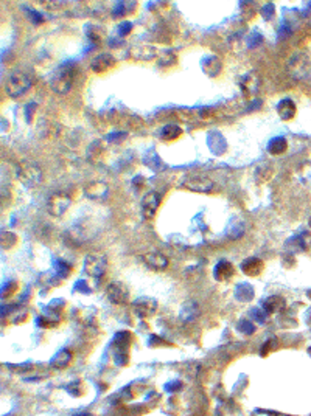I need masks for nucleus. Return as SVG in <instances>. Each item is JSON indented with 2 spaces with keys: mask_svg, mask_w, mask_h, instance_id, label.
Wrapping results in <instances>:
<instances>
[{
  "mask_svg": "<svg viewBox=\"0 0 311 416\" xmlns=\"http://www.w3.org/2000/svg\"><path fill=\"white\" fill-rule=\"evenodd\" d=\"M252 416H280L279 413L273 411V410H265V408H255L252 411Z\"/></svg>",
  "mask_w": 311,
  "mask_h": 416,
  "instance_id": "obj_34",
  "label": "nucleus"
},
{
  "mask_svg": "<svg viewBox=\"0 0 311 416\" xmlns=\"http://www.w3.org/2000/svg\"><path fill=\"white\" fill-rule=\"evenodd\" d=\"M75 416H92L90 413H87V411H81V413H76Z\"/></svg>",
  "mask_w": 311,
  "mask_h": 416,
  "instance_id": "obj_40",
  "label": "nucleus"
},
{
  "mask_svg": "<svg viewBox=\"0 0 311 416\" xmlns=\"http://www.w3.org/2000/svg\"><path fill=\"white\" fill-rule=\"evenodd\" d=\"M235 297H237L238 301L247 303V301H250L254 298V287L249 283H241L235 289Z\"/></svg>",
  "mask_w": 311,
  "mask_h": 416,
  "instance_id": "obj_27",
  "label": "nucleus"
},
{
  "mask_svg": "<svg viewBox=\"0 0 311 416\" xmlns=\"http://www.w3.org/2000/svg\"><path fill=\"white\" fill-rule=\"evenodd\" d=\"M286 248H289L293 253H297V252H303L306 248V244H305V239L303 236H294L293 239H289L286 242Z\"/></svg>",
  "mask_w": 311,
  "mask_h": 416,
  "instance_id": "obj_28",
  "label": "nucleus"
},
{
  "mask_svg": "<svg viewBox=\"0 0 311 416\" xmlns=\"http://www.w3.org/2000/svg\"><path fill=\"white\" fill-rule=\"evenodd\" d=\"M17 177L27 188H34L42 180V171L34 162L24 160L17 165Z\"/></svg>",
  "mask_w": 311,
  "mask_h": 416,
  "instance_id": "obj_3",
  "label": "nucleus"
},
{
  "mask_svg": "<svg viewBox=\"0 0 311 416\" xmlns=\"http://www.w3.org/2000/svg\"><path fill=\"white\" fill-rule=\"evenodd\" d=\"M181 382H171V384H167V390L168 391H176L178 388H181Z\"/></svg>",
  "mask_w": 311,
  "mask_h": 416,
  "instance_id": "obj_39",
  "label": "nucleus"
},
{
  "mask_svg": "<svg viewBox=\"0 0 311 416\" xmlns=\"http://www.w3.org/2000/svg\"><path fill=\"white\" fill-rule=\"evenodd\" d=\"M106 297L112 304L123 306L129 301V289L120 281H114L106 287Z\"/></svg>",
  "mask_w": 311,
  "mask_h": 416,
  "instance_id": "obj_10",
  "label": "nucleus"
},
{
  "mask_svg": "<svg viewBox=\"0 0 311 416\" xmlns=\"http://www.w3.org/2000/svg\"><path fill=\"white\" fill-rule=\"evenodd\" d=\"M309 227H311V218H309Z\"/></svg>",
  "mask_w": 311,
  "mask_h": 416,
  "instance_id": "obj_43",
  "label": "nucleus"
},
{
  "mask_svg": "<svg viewBox=\"0 0 311 416\" xmlns=\"http://www.w3.org/2000/svg\"><path fill=\"white\" fill-rule=\"evenodd\" d=\"M129 55L134 58V59H139V61H151L156 58V48L151 47V45H145V44H140V45H135L129 50Z\"/></svg>",
  "mask_w": 311,
  "mask_h": 416,
  "instance_id": "obj_18",
  "label": "nucleus"
},
{
  "mask_svg": "<svg viewBox=\"0 0 311 416\" xmlns=\"http://www.w3.org/2000/svg\"><path fill=\"white\" fill-rule=\"evenodd\" d=\"M288 72L296 79H303L311 72V63L306 53H297L294 55L288 63Z\"/></svg>",
  "mask_w": 311,
  "mask_h": 416,
  "instance_id": "obj_7",
  "label": "nucleus"
},
{
  "mask_svg": "<svg viewBox=\"0 0 311 416\" xmlns=\"http://www.w3.org/2000/svg\"><path fill=\"white\" fill-rule=\"evenodd\" d=\"M131 30H132V24L131 22H122L120 27H119V34L120 36H126Z\"/></svg>",
  "mask_w": 311,
  "mask_h": 416,
  "instance_id": "obj_36",
  "label": "nucleus"
},
{
  "mask_svg": "<svg viewBox=\"0 0 311 416\" xmlns=\"http://www.w3.org/2000/svg\"><path fill=\"white\" fill-rule=\"evenodd\" d=\"M162 202V194L158 191H148L142 199V216L145 219H152Z\"/></svg>",
  "mask_w": 311,
  "mask_h": 416,
  "instance_id": "obj_11",
  "label": "nucleus"
},
{
  "mask_svg": "<svg viewBox=\"0 0 311 416\" xmlns=\"http://www.w3.org/2000/svg\"><path fill=\"white\" fill-rule=\"evenodd\" d=\"M240 87H241V92L249 96L252 93H255L258 90V87H260V78H258L257 73L250 72L247 75H244L240 81Z\"/></svg>",
  "mask_w": 311,
  "mask_h": 416,
  "instance_id": "obj_19",
  "label": "nucleus"
},
{
  "mask_svg": "<svg viewBox=\"0 0 311 416\" xmlns=\"http://www.w3.org/2000/svg\"><path fill=\"white\" fill-rule=\"evenodd\" d=\"M31 84H33V79H31V76L25 70H16L7 79V82H5V92L11 98H19L25 92H28V89L31 87Z\"/></svg>",
  "mask_w": 311,
  "mask_h": 416,
  "instance_id": "obj_2",
  "label": "nucleus"
},
{
  "mask_svg": "<svg viewBox=\"0 0 311 416\" xmlns=\"http://www.w3.org/2000/svg\"><path fill=\"white\" fill-rule=\"evenodd\" d=\"M16 289H17V283H14V281L8 283V284L4 287V297H10V295H13Z\"/></svg>",
  "mask_w": 311,
  "mask_h": 416,
  "instance_id": "obj_37",
  "label": "nucleus"
},
{
  "mask_svg": "<svg viewBox=\"0 0 311 416\" xmlns=\"http://www.w3.org/2000/svg\"><path fill=\"white\" fill-rule=\"evenodd\" d=\"M277 345H276V339H273V340H266V343L263 345V348H262V356H268L269 352H271V349H274Z\"/></svg>",
  "mask_w": 311,
  "mask_h": 416,
  "instance_id": "obj_35",
  "label": "nucleus"
},
{
  "mask_svg": "<svg viewBox=\"0 0 311 416\" xmlns=\"http://www.w3.org/2000/svg\"><path fill=\"white\" fill-rule=\"evenodd\" d=\"M240 267H241V272L244 275H247V277H258V275L263 272V269H265V263H263V259L252 256V258L244 259Z\"/></svg>",
  "mask_w": 311,
  "mask_h": 416,
  "instance_id": "obj_15",
  "label": "nucleus"
},
{
  "mask_svg": "<svg viewBox=\"0 0 311 416\" xmlns=\"http://www.w3.org/2000/svg\"><path fill=\"white\" fill-rule=\"evenodd\" d=\"M182 135V129L178 124H167L161 129L159 137L165 141H174Z\"/></svg>",
  "mask_w": 311,
  "mask_h": 416,
  "instance_id": "obj_26",
  "label": "nucleus"
},
{
  "mask_svg": "<svg viewBox=\"0 0 311 416\" xmlns=\"http://www.w3.org/2000/svg\"><path fill=\"white\" fill-rule=\"evenodd\" d=\"M277 114H279L280 120H283V121L293 120L294 115H296V102L293 99H289V98L282 99L277 104Z\"/></svg>",
  "mask_w": 311,
  "mask_h": 416,
  "instance_id": "obj_20",
  "label": "nucleus"
},
{
  "mask_svg": "<svg viewBox=\"0 0 311 416\" xmlns=\"http://www.w3.org/2000/svg\"><path fill=\"white\" fill-rule=\"evenodd\" d=\"M17 242V236L11 232H2V247L4 248H11Z\"/></svg>",
  "mask_w": 311,
  "mask_h": 416,
  "instance_id": "obj_31",
  "label": "nucleus"
},
{
  "mask_svg": "<svg viewBox=\"0 0 311 416\" xmlns=\"http://www.w3.org/2000/svg\"><path fill=\"white\" fill-rule=\"evenodd\" d=\"M117 64L115 58L109 53H101L98 56H95L90 63V70L93 73H105L108 70H111L114 66Z\"/></svg>",
  "mask_w": 311,
  "mask_h": 416,
  "instance_id": "obj_14",
  "label": "nucleus"
},
{
  "mask_svg": "<svg viewBox=\"0 0 311 416\" xmlns=\"http://www.w3.org/2000/svg\"><path fill=\"white\" fill-rule=\"evenodd\" d=\"M262 14H263V17H265L266 20H271V19L274 17V14H276V8H274V5H273V4L265 5V7L262 8Z\"/></svg>",
  "mask_w": 311,
  "mask_h": 416,
  "instance_id": "obj_33",
  "label": "nucleus"
},
{
  "mask_svg": "<svg viewBox=\"0 0 311 416\" xmlns=\"http://www.w3.org/2000/svg\"><path fill=\"white\" fill-rule=\"evenodd\" d=\"M108 269V259L105 255L101 253H89L86 258H84V272L95 278V280H100L103 275H105Z\"/></svg>",
  "mask_w": 311,
  "mask_h": 416,
  "instance_id": "obj_5",
  "label": "nucleus"
},
{
  "mask_svg": "<svg viewBox=\"0 0 311 416\" xmlns=\"http://www.w3.org/2000/svg\"><path fill=\"white\" fill-rule=\"evenodd\" d=\"M234 275H235V267L232 266V263L226 261V259L220 261V263L215 266V269H213V277H215V280L220 281V283L229 281Z\"/></svg>",
  "mask_w": 311,
  "mask_h": 416,
  "instance_id": "obj_17",
  "label": "nucleus"
},
{
  "mask_svg": "<svg viewBox=\"0 0 311 416\" xmlns=\"http://www.w3.org/2000/svg\"><path fill=\"white\" fill-rule=\"evenodd\" d=\"M129 5L132 7L134 5V2L131 4V2H120V4H115V7H114V10H112V16L114 17H122V16H125V14H128L129 11H132L134 8H129Z\"/></svg>",
  "mask_w": 311,
  "mask_h": 416,
  "instance_id": "obj_29",
  "label": "nucleus"
},
{
  "mask_svg": "<svg viewBox=\"0 0 311 416\" xmlns=\"http://www.w3.org/2000/svg\"><path fill=\"white\" fill-rule=\"evenodd\" d=\"M165 340H162L161 337H156V336H152L151 339H149V346H165L167 343H164Z\"/></svg>",
  "mask_w": 311,
  "mask_h": 416,
  "instance_id": "obj_38",
  "label": "nucleus"
},
{
  "mask_svg": "<svg viewBox=\"0 0 311 416\" xmlns=\"http://www.w3.org/2000/svg\"><path fill=\"white\" fill-rule=\"evenodd\" d=\"M55 266H56V274H58L61 278L69 277V275H70V272H72L70 264H67L66 261H61V259H58V261L55 263Z\"/></svg>",
  "mask_w": 311,
  "mask_h": 416,
  "instance_id": "obj_32",
  "label": "nucleus"
},
{
  "mask_svg": "<svg viewBox=\"0 0 311 416\" xmlns=\"http://www.w3.org/2000/svg\"><path fill=\"white\" fill-rule=\"evenodd\" d=\"M286 149H288V141L285 137H274L268 143V152L271 155H282L286 152Z\"/></svg>",
  "mask_w": 311,
  "mask_h": 416,
  "instance_id": "obj_25",
  "label": "nucleus"
},
{
  "mask_svg": "<svg viewBox=\"0 0 311 416\" xmlns=\"http://www.w3.org/2000/svg\"><path fill=\"white\" fill-rule=\"evenodd\" d=\"M109 194V186L106 182L101 180H92L84 185V196L95 202H103Z\"/></svg>",
  "mask_w": 311,
  "mask_h": 416,
  "instance_id": "obj_12",
  "label": "nucleus"
},
{
  "mask_svg": "<svg viewBox=\"0 0 311 416\" xmlns=\"http://www.w3.org/2000/svg\"><path fill=\"white\" fill-rule=\"evenodd\" d=\"M237 328H238L240 332H243V334H246V336H250V334H254V332L257 331V329H255V325H254L250 320H247V319L240 320Z\"/></svg>",
  "mask_w": 311,
  "mask_h": 416,
  "instance_id": "obj_30",
  "label": "nucleus"
},
{
  "mask_svg": "<svg viewBox=\"0 0 311 416\" xmlns=\"http://www.w3.org/2000/svg\"><path fill=\"white\" fill-rule=\"evenodd\" d=\"M86 36L95 45H101L103 40H105V30H103L101 27H98V25L89 24V25H86Z\"/></svg>",
  "mask_w": 311,
  "mask_h": 416,
  "instance_id": "obj_24",
  "label": "nucleus"
},
{
  "mask_svg": "<svg viewBox=\"0 0 311 416\" xmlns=\"http://www.w3.org/2000/svg\"><path fill=\"white\" fill-rule=\"evenodd\" d=\"M143 261L151 271L162 272V271H165L168 267V258L162 252H158V250L146 252L143 255Z\"/></svg>",
  "mask_w": 311,
  "mask_h": 416,
  "instance_id": "obj_13",
  "label": "nucleus"
},
{
  "mask_svg": "<svg viewBox=\"0 0 311 416\" xmlns=\"http://www.w3.org/2000/svg\"><path fill=\"white\" fill-rule=\"evenodd\" d=\"M131 334L122 331L115 336L114 340V362L119 367H125L129 362V346H131Z\"/></svg>",
  "mask_w": 311,
  "mask_h": 416,
  "instance_id": "obj_4",
  "label": "nucleus"
},
{
  "mask_svg": "<svg viewBox=\"0 0 311 416\" xmlns=\"http://www.w3.org/2000/svg\"><path fill=\"white\" fill-rule=\"evenodd\" d=\"M132 312L139 319H149L158 312V301L151 297H139L132 301Z\"/></svg>",
  "mask_w": 311,
  "mask_h": 416,
  "instance_id": "obj_9",
  "label": "nucleus"
},
{
  "mask_svg": "<svg viewBox=\"0 0 311 416\" xmlns=\"http://www.w3.org/2000/svg\"><path fill=\"white\" fill-rule=\"evenodd\" d=\"M308 354H309V357H311V346L308 348Z\"/></svg>",
  "mask_w": 311,
  "mask_h": 416,
  "instance_id": "obj_41",
  "label": "nucleus"
},
{
  "mask_svg": "<svg viewBox=\"0 0 311 416\" xmlns=\"http://www.w3.org/2000/svg\"><path fill=\"white\" fill-rule=\"evenodd\" d=\"M72 203V199L66 193H53L47 200V212L53 218H61Z\"/></svg>",
  "mask_w": 311,
  "mask_h": 416,
  "instance_id": "obj_6",
  "label": "nucleus"
},
{
  "mask_svg": "<svg viewBox=\"0 0 311 416\" xmlns=\"http://www.w3.org/2000/svg\"><path fill=\"white\" fill-rule=\"evenodd\" d=\"M286 309V301L282 295H271L263 301V310L268 316L280 314Z\"/></svg>",
  "mask_w": 311,
  "mask_h": 416,
  "instance_id": "obj_16",
  "label": "nucleus"
},
{
  "mask_svg": "<svg viewBox=\"0 0 311 416\" xmlns=\"http://www.w3.org/2000/svg\"><path fill=\"white\" fill-rule=\"evenodd\" d=\"M308 298H309V300H311V290H309V292H308Z\"/></svg>",
  "mask_w": 311,
  "mask_h": 416,
  "instance_id": "obj_42",
  "label": "nucleus"
},
{
  "mask_svg": "<svg viewBox=\"0 0 311 416\" xmlns=\"http://www.w3.org/2000/svg\"><path fill=\"white\" fill-rule=\"evenodd\" d=\"M76 79V67L73 64H63L51 79V89L60 95L69 93V90L73 87V82Z\"/></svg>",
  "mask_w": 311,
  "mask_h": 416,
  "instance_id": "obj_1",
  "label": "nucleus"
},
{
  "mask_svg": "<svg viewBox=\"0 0 311 416\" xmlns=\"http://www.w3.org/2000/svg\"><path fill=\"white\" fill-rule=\"evenodd\" d=\"M181 185L193 193H209L213 188V180L202 174H190L182 179Z\"/></svg>",
  "mask_w": 311,
  "mask_h": 416,
  "instance_id": "obj_8",
  "label": "nucleus"
},
{
  "mask_svg": "<svg viewBox=\"0 0 311 416\" xmlns=\"http://www.w3.org/2000/svg\"><path fill=\"white\" fill-rule=\"evenodd\" d=\"M179 317L185 323H190V322L196 320L199 317V306L195 301L184 303L182 307H181V312H179Z\"/></svg>",
  "mask_w": 311,
  "mask_h": 416,
  "instance_id": "obj_22",
  "label": "nucleus"
},
{
  "mask_svg": "<svg viewBox=\"0 0 311 416\" xmlns=\"http://www.w3.org/2000/svg\"><path fill=\"white\" fill-rule=\"evenodd\" d=\"M72 359H73V354H72L70 349H61L53 359H51L50 365L53 368H56V370H64L66 367H69V363L72 362Z\"/></svg>",
  "mask_w": 311,
  "mask_h": 416,
  "instance_id": "obj_23",
  "label": "nucleus"
},
{
  "mask_svg": "<svg viewBox=\"0 0 311 416\" xmlns=\"http://www.w3.org/2000/svg\"><path fill=\"white\" fill-rule=\"evenodd\" d=\"M221 70H223V64L217 56H207L205 59H202V72L207 76L215 78L221 73Z\"/></svg>",
  "mask_w": 311,
  "mask_h": 416,
  "instance_id": "obj_21",
  "label": "nucleus"
}]
</instances>
